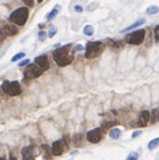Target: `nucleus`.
I'll list each match as a JSON object with an SVG mask.
<instances>
[{"instance_id": "1", "label": "nucleus", "mask_w": 159, "mask_h": 160, "mask_svg": "<svg viewBox=\"0 0 159 160\" xmlns=\"http://www.w3.org/2000/svg\"><path fill=\"white\" fill-rule=\"evenodd\" d=\"M69 49H70V45H65V46L57 48V49L53 52V58H54V61L57 62L58 66L69 65V64L73 61V56L69 54Z\"/></svg>"}, {"instance_id": "2", "label": "nucleus", "mask_w": 159, "mask_h": 160, "mask_svg": "<svg viewBox=\"0 0 159 160\" xmlns=\"http://www.w3.org/2000/svg\"><path fill=\"white\" fill-rule=\"evenodd\" d=\"M28 13H29V11H28L27 7L17 8V9L11 13L9 20L12 23H15L16 25H24V24L27 23V20H28Z\"/></svg>"}, {"instance_id": "3", "label": "nucleus", "mask_w": 159, "mask_h": 160, "mask_svg": "<svg viewBox=\"0 0 159 160\" xmlns=\"http://www.w3.org/2000/svg\"><path fill=\"white\" fill-rule=\"evenodd\" d=\"M102 49H103V44L101 41L87 42L86 50H85V57L86 58H95L97 56L101 54Z\"/></svg>"}, {"instance_id": "4", "label": "nucleus", "mask_w": 159, "mask_h": 160, "mask_svg": "<svg viewBox=\"0 0 159 160\" xmlns=\"http://www.w3.org/2000/svg\"><path fill=\"white\" fill-rule=\"evenodd\" d=\"M2 89L4 90V93L11 95V97H15V95H19L21 93V86H20V83L17 81H12V82L4 81L2 85Z\"/></svg>"}, {"instance_id": "5", "label": "nucleus", "mask_w": 159, "mask_h": 160, "mask_svg": "<svg viewBox=\"0 0 159 160\" xmlns=\"http://www.w3.org/2000/svg\"><path fill=\"white\" fill-rule=\"evenodd\" d=\"M145 35H146L145 29H138V31H135V32H133V33H130L127 36L126 42L131 44V45H139V44H142L143 40H145Z\"/></svg>"}, {"instance_id": "6", "label": "nucleus", "mask_w": 159, "mask_h": 160, "mask_svg": "<svg viewBox=\"0 0 159 160\" xmlns=\"http://www.w3.org/2000/svg\"><path fill=\"white\" fill-rule=\"evenodd\" d=\"M43 69L40 66H37L36 64H29L27 67V71H25V77H29V78H37L41 75L43 73Z\"/></svg>"}, {"instance_id": "7", "label": "nucleus", "mask_w": 159, "mask_h": 160, "mask_svg": "<svg viewBox=\"0 0 159 160\" xmlns=\"http://www.w3.org/2000/svg\"><path fill=\"white\" fill-rule=\"evenodd\" d=\"M101 138H102V129H94L86 134V139L90 143H94V144L101 140Z\"/></svg>"}, {"instance_id": "8", "label": "nucleus", "mask_w": 159, "mask_h": 160, "mask_svg": "<svg viewBox=\"0 0 159 160\" xmlns=\"http://www.w3.org/2000/svg\"><path fill=\"white\" fill-rule=\"evenodd\" d=\"M36 65L40 66L43 70H46L48 67H49V60H48V57L45 54H41V56H37L35 60Z\"/></svg>"}, {"instance_id": "9", "label": "nucleus", "mask_w": 159, "mask_h": 160, "mask_svg": "<svg viewBox=\"0 0 159 160\" xmlns=\"http://www.w3.org/2000/svg\"><path fill=\"white\" fill-rule=\"evenodd\" d=\"M33 151H35L33 147H24L23 151H21L23 160H35L36 152H33Z\"/></svg>"}, {"instance_id": "10", "label": "nucleus", "mask_w": 159, "mask_h": 160, "mask_svg": "<svg viewBox=\"0 0 159 160\" xmlns=\"http://www.w3.org/2000/svg\"><path fill=\"white\" fill-rule=\"evenodd\" d=\"M150 121V113L149 111H142L141 115H139V119H138V122H137V126H141V127H145L147 123H149Z\"/></svg>"}, {"instance_id": "11", "label": "nucleus", "mask_w": 159, "mask_h": 160, "mask_svg": "<svg viewBox=\"0 0 159 160\" xmlns=\"http://www.w3.org/2000/svg\"><path fill=\"white\" fill-rule=\"evenodd\" d=\"M52 152H53V155H61L64 152V142L56 140L53 144H52Z\"/></svg>"}, {"instance_id": "12", "label": "nucleus", "mask_w": 159, "mask_h": 160, "mask_svg": "<svg viewBox=\"0 0 159 160\" xmlns=\"http://www.w3.org/2000/svg\"><path fill=\"white\" fill-rule=\"evenodd\" d=\"M145 21H146L145 19H139V20H137V21H135V23H133V24H131V25H129L127 28H125V29H122L121 32H122V33H125V32H129V31H131V29H135V28H138L139 25H142V24H145Z\"/></svg>"}, {"instance_id": "13", "label": "nucleus", "mask_w": 159, "mask_h": 160, "mask_svg": "<svg viewBox=\"0 0 159 160\" xmlns=\"http://www.w3.org/2000/svg\"><path fill=\"white\" fill-rule=\"evenodd\" d=\"M4 31H6V33L8 36H13V35L17 33V28L15 25H6L4 27Z\"/></svg>"}, {"instance_id": "14", "label": "nucleus", "mask_w": 159, "mask_h": 160, "mask_svg": "<svg viewBox=\"0 0 159 160\" xmlns=\"http://www.w3.org/2000/svg\"><path fill=\"white\" fill-rule=\"evenodd\" d=\"M109 135L111 139H118L119 136H121V130L117 129V127H114V129H111L109 131Z\"/></svg>"}, {"instance_id": "15", "label": "nucleus", "mask_w": 159, "mask_h": 160, "mask_svg": "<svg viewBox=\"0 0 159 160\" xmlns=\"http://www.w3.org/2000/svg\"><path fill=\"white\" fill-rule=\"evenodd\" d=\"M58 9H60V5H56V7L53 8V9H52V11L49 12V13L46 15V20H52V19H54V17H56V15L58 13Z\"/></svg>"}, {"instance_id": "16", "label": "nucleus", "mask_w": 159, "mask_h": 160, "mask_svg": "<svg viewBox=\"0 0 159 160\" xmlns=\"http://www.w3.org/2000/svg\"><path fill=\"white\" fill-rule=\"evenodd\" d=\"M159 12V7L158 5H150L149 8L146 9V13L147 15H155Z\"/></svg>"}, {"instance_id": "17", "label": "nucleus", "mask_w": 159, "mask_h": 160, "mask_svg": "<svg viewBox=\"0 0 159 160\" xmlns=\"http://www.w3.org/2000/svg\"><path fill=\"white\" fill-rule=\"evenodd\" d=\"M150 121L153 122V123H155L157 121H159V110H153V113L150 114Z\"/></svg>"}, {"instance_id": "18", "label": "nucleus", "mask_w": 159, "mask_h": 160, "mask_svg": "<svg viewBox=\"0 0 159 160\" xmlns=\"http://www.w3.org/2000/svg\"><path fill=\"white\" fill-rule=\"evenodd\" d=\"M158 146H159V138H155V139H153V140L149 143V146H147V147H149L150 151H153V150L157 148Z\"/></svg>"}, {"instance_id": "19", "label": "nucleus", "mask_w": 159, "mask_h": 160, "mask_svg": "<svg viewBox=\"0 0 159 160\" xmlns=\"http://www.w3.org/2000/svg\"><path fill=\"white\" fill-rule=\"evenodd\" d=\"M81 142H82V135L81 134H76L73 136V143L76 147H80L81 146Z\"/></svg>"}, {"instance_id": "20", "label": "nucleus", "mask_w": 159, "mask_h": 160, "mask_svg": "<svg viewBox=\"0 0 159 160\" xmlns=\"http://www.w3.org/2000/svg\"><path fill=\"white\" fill-rule=\"evenodd\" d=\"M83 33H85L86 36H93V33H94L93 25H86L85 28H83Z\"/></svg>"}, {"instance_id": "21", "label": "nucleus", "mask_w": 159, "mask_h": 160, "mask_svg": "<svg viewBox=\"0 0 159 160\" xmlns=\"http://www.w3.org/2000/svg\"><path fill=\"white\" fill-rule=\"evenodd\" d=\"M23 57H25V53H17V54H15L13 57H12V61H19L20 58H23Z\"/></svg>"}, {"instance_id": "22", "label": "nucleus", "mask_w": 159, "mask_h": 160, "mask_svg": "<svg viewBox=\"0 0 159 160\" xmlns=\"http://www.w3.org/2000/svg\"><path fill=\"white\" fill-rule=\"evenodd\" d=\"M56 32H57V28H56V27H52L50 29H49V32H48V37H53V36L56 35Z\"/></svg>"}, {"instance_id": "23", "label": "nucleus", "mask_w": 159, "mask_h": 160, "mask_svg": "<svg viewBox=\"0 0 159 160\" xmlns=\"http://www.w3.org/2000/svg\"><path fill=\"white\" fill-rule=\"evenodd\" d=\"M126 160H138V154L137 152H131L129 156L126 158Z\"/></svg>"}, {"instance_id": "24", "label": "nucleus", "mask_w": 159, "mask_h": 160, "mask_svg": "<svg viewBox=\"0 0 159 160\" xmlns=\"http://www.w3.org/2000/svg\"><path fill=\"white\" fill-rule=\"evenodd\" d=\"M154 37H155V41L159 42V25H157L154 29Z\"/></svg>"}, {"instance_id": "25", "label": "nucleus", "mask_w": 159, "mask_h": 160, "mask_svg": "<svg viewBox=\"0 0 159 160\" xmlns=\"http://www.w3.org/2000/svg\"><path fill=\"white\" fill-rule=\"evenodd\" d=\"M7 33H6V31H4V28H0V41H3V40H6L7 37Z\"/></svg>"}, {"instance_id": "26", "label": "nucleus", "mask_w": 159, "mask_h": 160, "mask_svg": "<svg viewBox=\"0 0 159 160\" xmlns=\"http://www.w3.org/2000/svg\"><path fill=\"white\" fill-rule=\"evenodd\" d=\"M45 37H46V33L41 31V32L39 33V40H40V41H44V40H45Z\"/></svg>"}, {"instance_id": "27", "label": "nucleus", "mask_w": 159, "mask_h": 160, "mask_svg": "<svg viewBox=\"0 0 159 160\" xmlns=\"http://www.w3.org/2000/svg\"><path fill=\"white\" fill-rule=\"evenodd\" d=\"M25 65H29V60H23V61L19 64V66H25Z\"/></svg>"}, {"instance_id": "28", "label": "nucleus", "mask_w": 159, "mask_h": 160, "mask_svg": "<svg viewBox=\"0 0 159 160\" xmlns=\"http://www.w3.org/2000/svg\"><path fill=\"white\" fill-rule=\"evenodd\" d=\"M110 126H113V123H109V122L103 123V125H102V130H106V129H109Z\"/></svg>"}, {"instance_id": "29", "label": "nucleus", "mask_w": 159, "mask_h": 160, "mask_svg": "<svg viewBox=\"0 0 159 160\" xmlns=\"http://www.w3.org/2000/svg\"><path fill=\"white\" fill-rule=\"evenodd\" d=\"M23 2L25 3L27 5H29V7H32V5H33V0H23Z\"/></svg>"}, {"instance_id": "30", "label": "nucleus", "mask_w": 159, "mask_h": 160, "mask_svg": "<svg viewBox=\"0 0 159 160\" xmlns=\"http://www.w3.org/2000/svg\"><path fill=\"white\" fill-rule=\"evenodd\" d=\"M141 134H142V131H135V133H133V135H131V138H137Z\"/></svg>"}, {"instance_id": "31", "label": "nucleus", "mask_w": 159, "mask_h": 160, "mask_svg": "<svg viewBox=\"0 0 159 160\" xmlns=\"http://www.w3.org/2000/svg\"><path fill=\"white\" fill-rule=\"evenodd\" d=\"M122 45V42H111V46L113 48H119Z\"/></svg>"}, {"instance_id": "32", "label": "nucleus", "mask_w": 159, "mask_h": 160, "mask_svg": "<svg viewBox=\"0 0 159 160\" xmlns=\"http://www.w3.org/2000/svg\"><path fill=\"white\" fill-rule=\"evenodd\" d=\"M82 9H83V8H82L81 5H76V7H74V11H76V12H82Z\"/></svg>"}, {"instance_id": "33", "label": "nucleus", "mask_w": 159, "mask_h": 160, "mask_svg": "<svg viewBox=\"0 0 159 160\" xmlns=\"http://www.w3.org/2000/svg\"><path fill=\"white\" fill-rule=\"evenodd\" d=\"M82 48H83L82 45H77V46H76V50H77V52L78 50H82Z\"/></svg>"}, {"instance_id": "34", "label": "nucleus", "mask_w": 159, "mask_h": 160, "mask_svg": "<svg viewBox=\"0 0 159 160\" xmlns=\"http://www.w3.org/2000/svg\"><path fill=\"white\" fill-rule=\"evenodd\" d=\"M9 160H16V158H15V156H13V155H12V154H11V155H9Z\"/></svg>"}, {"instance_id": "35", "label": "nucleus", "mask_w": 159, "mask_h": 160, "mask_svg": "<svg viewBox=\"0 0 159 160\" xmlns=\"http://www.w3.org/2000/svg\"><path fill=\"white\" fill-rule=\"evenodd\" d=\"M37 2H39V3H41V2H43V0H37Z\"/></svg>"}, {"instance_id": "36", "label": "nucleus", "mask_w": 159, "mask_h": 160, "mask_svg": "<svg viewBox=\"0 0 159 160\" xmlns=\"http://www.w3.org/2000/svg\"><path fill=\"white\" fill-rule=\"evenodd\" d=\"M0 160H4V159H3V158H0Z\"/></svg>"}]
</instances>
